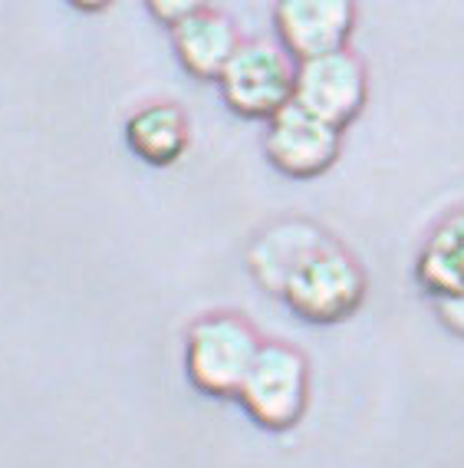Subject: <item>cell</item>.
<instances>
[{"label":"cell","instance_id":"cell-1","mask_svg":"<svg viewBox=\"0 0 464 468\" xmlns=\"http://www.w3.org/2000/svg\"><path fill=\"white\" fill-rule=\"evenodd\" d=\"M277 297H283L287 307L307 324H340L353 317L363 303L365 274L359 261L326 234L323 241L300 258Z\"/></svg>","mask_w":464,"mask_h":468},{"label":"cell","instance_id":"cell-2","mask_svg":"<svg viewBox=\"0 0 464 468\" xmlns=\"http://www.w3.org/2000/svg\"><path fill=\"white\" fill-rule=\"evenodd\" d=\"M260 350L258 330L237 314H207L195 320L185 340L188 379L201 393L227 399L237 396L250 363Z\"/></svg>","mask_w":464,"mask_h":468},{"label":"cell","instance_id":"cell-3","mask_svg":"<svg viewBox=\"0 0 464 468\" xmlns=\"http://www.w3.org/2000/svg\"><path fill=\"white\" fill-rule=\"evenodd\" d=\"M237 399L258 426L270 432L293 429L310 402V367L307 356L290 343H260L250 363Z\"/></svg>","mask_w":464,"mask_h":468},{"label":"cell","instance_id":"cell-4","mask_svg":"<svg viewBox=\"0 0 464 468\" xmlns=\"http://www.w3.org/2000/svg\"><path fill=\"white\" fill-rule=\"evenodd\" d=\"M297 59L274 40H241L217 76L224 102L244 119H270L293 102Z\"/></svg>","mask_w":464,"mask_h":468},{"label":"cell","instance_id":"cell-5","mask_svg":"<svg viewBox=\"0 0 464 468\" xmlns=\"http://www.w3.org/2000/svg\"><path fill=\"white\" fill-rule=\"evenodd\" d=\"M365 92H369L365 67L356 53L336 50L297 63L293 102L340 133L363 112Z\"/></svg>","mask_w":464,"mask_h":468},{"label":"cell","instance_id":"cell-6","mask_svg":"<svg viewBox=\"0 0 464 468\" xmlns=\"http://www.w3.org/2000/svg\"><path fill=\"white\" fill-rule=\"evenodd\" d=\"M343 145L340 129L326 126L323 119L310 116L297 102L283 106L267 119L264 152L277 172L290 178H316L336 162Z\"/></svg>","mask_w":464,"mask_h":468},{"label":"cell","instance_id":"cell-7","mask_svg":"<svg viewBox=\"0 0 464 468\" xmlns=\"http://www.w3.org/2000/svg\"><path fill=\"white\" fill-rule=\"evenodd\" d=\"M353 24H356V7L346 0H287L274 10L280 47L297 63L346 50Z\"/></svg>","mask_w":464,"mask_h":468},{"label":"cell","instance_id":"cell-8","mask_svg":"<svg viewBox=\"0 0 464 468\" xmlns=\"http://www.w3.org/2000/svg\"><path fill=\"white\" fill-rule=\"evenodd\" d=\"M174 53L182 59V67L198 80H217L227 59L241 47V34L224 10L205 7L191 10L182 24L172 27Z\"/></svg>","mask_w":464,"mask_h":468},{"label":"cell","instance_id":"cell-9","mask_svg":"<svg viewBox=\"0 0 464 468\" xmlns=\"http://www.w3.org/2000/svg\"><path fill=\"white\" fill-rule=\"evenodd\" d=\"M125 143L149 165H172L191 143L188 116L174 102H152L125 122Z\"/></svg>","mask_w":464,"mask_h":468},{"label":"cell","instance_id":"cell-10","mask_svg":"<svg viewBox=\"0 0 464 468\" xmlns=\"http://www.w3.org/2000/svg\"><path fill=\"white\" fill-rule=\"evenodd\" d=\"M326 234L310 221H280L270 231H264L254 241L248 254L250 274L258 277V284L270 293H280L283 281L293 268L300 264V258L323 241Z\"/></svg>","mask_w":464,"mask_h":468},{"label":"cell","instance_id":"cell-11","mask_svg":"<svg viewBox=\"0 0 464 468\" xmlns=\"http://www.w3.org/2000/svg\"><path fill=\"white\" fill-rule=\"evenodd\" d=\"M418 284L435 301H451L464 293V208L448 215L418 254Z\"/></svg>","mask_w":464,"mask_h":468},{"label":"cell","instance_id":"cell-12","mask_svg":"<svg viewBox=\"0 0 464 468\" xmlns=\"http://www.w3.org/2000/svg\"><path fill=\"white\" fill-rule=\"evenodd\" d=\"M198 7H201V4H191V0H155V4H149L152 17L162 20L168 30H172L174 24H182L191 10H198Z\"/></svg>","mask_w":464,"mask_h":468},{"label":"cell","instance_id":"cell-13","mask_svg":"<svg viewBox=\"0 0 464 468\" xmlns=\"http://www.w3.org/2000/svg\"><path fill=\"white\" fill-rule=\"evenodd\" d=\"M435 307H438V317L445 320V326L464 336V293H458L451 301H435Z\"/></svg>","mask_w":464,"mask_h":468}]
</instances>
